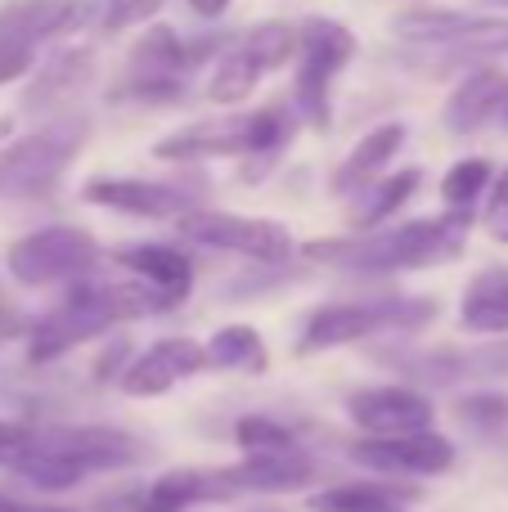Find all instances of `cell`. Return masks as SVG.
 I'll return each mask as SVG.
<instances>
[{
    "instance_id": "cell-1",
    "label": "cell",
    "mask_w": 508,
    "mask_h": 512,
    "mask_svg": "<svg viewBox=\"0 0 508 512\" xmlns=\"http://www.w3.org/2000/svg\"><path fill=\"white\" fill-rule=\"evenodd\" d=\"M180 297L171 292L153 288V283L135 279V283H90V279H77L72 292L50 310V315L36 324L32 333V360H54V355L72 351V346L90 342V337L108 333L113 324H126V319H140V315H153V310H167L176 306Z\"/></svg>"
},
{
    "instance_id": "cell-2",
    "label": "cell",
    "mask_w": 508,
    "mask_h": 512,
    "mask_svg": "<svg viewBox=\"0 0 508 512\" xmlns=\"http://www.w3.org/2000/svg\"><path fill=\"white\" fill-rule=\"evenodd\" d=\"M468 216L446 212L432 221H405L396 230H369L356 239H329L311 243L306 256L311 261H333L347 270H423V265H441L464 248Z\"/></svg>"
},
{
    "instance_id": "cell-3",
    "label": "cell",
    "mask_w": 508,
    "mask_h": 512,
    "mask_svg": "<svg viewBox=\"0 0 508 512\" xmlns=\"http://www.w3.org/2000/svg\"><path fill=\"white\" fill-rule=\"evenodd\" d=\"M297 108L293 99L252 108V113H225L207 117V122H189L171 131L167 140L153 144V158L162 162H207V158H275L297 131Z\"/></svg>"
},
{
    "instance_id": "cell-4",
    "label": "cell",
    "mask_w": 508,
    "mask_h": 512,
    "mask_svg": "<svg viewBox=\"0 0 508 512\" xmlns=\"http://www.w3.org/2000/svg\"><path fill=\"white\" fill-rule=\"evenodd\" d=\"M90 135V122L81 113L54 117V122L36 126L32 135L5 144L0 149V198H14V203H27V198H50L59 189L68 162L81 153Z\"/></svg>"
},
{
    "instance_id": "cell-5",
    "label": "cell",
    "mask_w": 508,
    "mask_h": 512,
    "mask_svg": "<svg viewBox=\"0 0 508 512\" xmlns=\"http://www.w3.org/2000/svg\"><path fill=\"white\" fill-rule=\"evenodd\" d=\"M297 45H302V27H293V23L270 18V23L248 27L243 36H234L230 50H221V59H216V68H212V81H207V99H212V104H230V108L252 99V90H257L270 72L288 68V63L297 59Z\"/></svg>"
},
{
    "instance_id": "cell-6",
    "label": "cell",
    "mask_w": 508,
    "mask_h": 512,
    "mask_svg": "<svg viewBox=\"0 0 508 512\" xmlns=\"http://www.w3.org/2000/svg\"><path fill=\"white\" fill-rule=\"evenodd\" d=\"M356 54V36L338 23V18H306L302 45H297V68H293V108L306 126L324 131L329 126L333 86H338L342 68Z\"/></svg>"
},
{
    "instance_id": "cell-7",
    "label": "cell",
    "mask_w": 508,
    "mask_h": 512,
    "mask_svg": "<svg viewBox=\"0 0 508 512\" xmlns=\"http://www.w3.org/2000/svg\"><path fill=\"white\" fill-rule=\"evenodd\" d=\"M392 36L410 45H432L450 54H508V14L495 9H405L392 18Z\"/></svg>"
},
{
    "instance_id": "cell-8",
    "label": "cell",
    "mask_w": 508,
    "mask_h": 512,
    "mask_svg": "<svg viewBox=\"0 0 508 512\" xmlns=\"http://www.w3.org/2000/svg\"><path fill=\"white\" fill-rule=\"evenodd\" d=\"M437 306L423 297H392V301H338V306H320L302 328L297 355L315 351H338L360 337H374L378 328H419Z\"/></svg>"
},
{
    "instance_id": "cell-9",
    "label": "cell",
    "mask_w": 508,
    "mask_h": 512,
    "mask_svg": "<svg viewBox=\"0 0 508 512\" xmlns=\"http://www.w3.org/2000/svg\"><path fill=\"white\" fill-rule=\"evenodd\" d=\"M104 248L95 243L90 230H77V225H45V230L27 234L9 248L5 265L18 283L27 288H45V283H63V279H86L99 265Z\"/></svg>"
},
{
    "instance_id": "cell-10",
    "label": "cell",
    "mask_w": 508,
    "mask_h": 512,
    "mask_svg": "<svg viewBox=\"0 0 508 512\" xmlns=\"http://www.w3.org/2000/svg\"><path fill=\"white\" fill-rule=\"evenodd\" d=\"M176 230L185 234L189 243H203V248L234 252V256H252V261H261V265H279L297 252L293 234L279 221H266V216H234V212L189 207L176 221Z\"/></svg>"
},
{
    "instance_id": "cell-11",
    "label": "cell",
    "mask_w": 508,
    "mask_h": 512,
    "mask_svg": "<svg viewBox=\"0 0 508 512\" xmlns=\"http://www.w3.org/2000/svg\"><path fill=\"white\" fill-rule=\"evenodd\" d=\"M95 0H9L0 9V50H36L41 41L77 32L90 23Z\"/></svg>"
},
{
    "instance_id": "cell-12",
    "label": "cell",
    "mask_w": 508,
    "mask_h": 512,
    "mask_svg": "<svg viewBox=\"0 0 508 512\" xmlns=\"http://www.w3.org/2000/svg\"><path fill=\"white\" fill-rule=\"evenodd\" d=\"M351 459L360 468L396 472V477H437L455 463V445L441 432H410V436H365L351 445Z\"/></svg>"
},
{
    "instance_id": "cell-13",
    "label": "cell",
    "mask_w": 508,
    "mask_h": 512,
    "mask_svg": "<svg viewBox=\"0 0 508 512\" xmlns=\"http://www.w3.org/2000/svg\"><path fill=\"white\" fill-rule=\"evenodd\" d=\"M81 198L95 207H108V212L144 216V221H180L189 212V194L180 185L140 176H95L81 185Z\"/></svg>"
},
{
    "instance_id": "cell-14",
    "label": "cell",
    "mask_w": 508,
    "mask_h": 512,
    "mask_svg": "<svg viewBox=\"0 0 508 512\" xmlns=\"http://www.w3.org/2000/svg\"><path fill=\"white\" fill-rule=\"evenodd\" d=\"M347 414L365 436H410L432 427V400L410 387H369L347 400Z\"/></svg>"
},
{
    "instance_id": "cell-15",
    "label": "cell",
    "mask_w": 508,
    "mask_h": 512,
    "mask_svg": "<svg viewBox=\"0 0 508 512\" xmlns=\"http://www.w3.org/2000/svg\"><path fill=\"white\" fill-rule=\"evenodd\" d=\"M207 364V351L194 342V337H162V342H153L149 351L140 355V360H131L122 369V391L135 400H149V396H162V391H171L180 378H194V373H203Z\"/></svg>"
},
{
    "instance_id": "cell-16",
    "label": "cell",
    "mask_w": 508,
    "mask_h": 512,
    "mask_svg": "<svg viewBox=\"0 0 508 512\" xmlns=\"http://www.w3.org/2000/svg\"><path fill=\"white\" fill-rule=\"evenodd\" d=\"M90 81H95V45H59V50L36 68L32 86H27V95H23V108L27 113L63 108L86 95Z\"/></svg>"
},
{
    "instance_id": "cell-17",
    "label": "cell",
    "mask_w": 508,
    "mask_h": 512,
    "mask_svg": "<svg viewBox=\"0 0 508 512\" xmlns=\"http://www.w3.org/2000/svg\"><path fill=\"white\" fill-rule=\"evenodd\" d=\"M239 481L230 472H198V468H180V472H162L149 490L135 495V512H185L194 504H212V499H234Z\"/></svg>"
},
{
    "instance_id": "cell-18",
    "label": "cell",
    "mask_w": 508,
    "mask_h": 512,
    "mask_svg": "<svg viewBox=\"0 0 508 512\" xmlns=\"http://www.w3.org/2000/svg\"><path fill=\"white\" fill-rule=\"evenodd\" d=\"M405 140H410V126L405 122H383L374 126V131L365 135V140L356 144V149L347 153V158L338 162V171H333L329 189L338 198H356L360 189H369L378 176H387V162L396 158V153L405 149Z\"/></svg>"
},
{
    "instance_id": "cell-19",
    "label": "cell",
    "mask_w": 508,
    "mask_h": 512,
    "mask_svg": "<svg viewBox=\"0 0 508 512\" xmlns=\"http://www.w3.org/2000/svg\"><path fill=\"white\" fill-rule=\"evenodd\" d=\"M508 95V72L504 68H473L446 99V126L455 135H473L486 122H500V108Z\"/></svg>"
},
{
    "instance_id": "cell-20",
    "label": "cell",
    "mask_w": 508,
    "mask_h": 512,
    "mask_svg": "<svg viewBox=\"0 0 508 512\" xmlns=\"http://www.w3.org/2000/svg\"><path fill=\"white\" fill-rule=\"evenodd\" d=\"M230 477L239 481V490H261V495H288V490H306L320 468L306 459L302 450L288 454H248L239 468H230Z\"/></svg>"
},
{
    "instance_id": "cell-21",
    "label": "cell",
    "mask_w": 508,
    "mask_h": 512,
    "mask_svg": "<svg viewBox=\"0 0 508 512\" xmlns=\"http://www.w3.org/2000/svg\"><path fill=\"white\" fill-rule=\"evenodd\" d=\"M50 441L59 445V450H68L86 472L131 468V463L144 454L140 445H135V436L117 432V427H63V432H50Z\"/></svg>"
},
{
    "instance_id": "cell-22",
    "label": "cell",
    "mask_w": 508,
    "mask_h": 512,
    "mask_svg": "<svg viewBox=\"0 0 508 512\" xmlns=\"http://www.w3.org/2000/svg\"><path fill=\"white\" fill-rule=\"evenodd\" d=\"M419 185H423V171L419 167H401L396 176H378L374 185L356 194V203H351V212H347V225L356 234L383 230V225L392 221V216L401 212L414 194H419Z\"/></svg>"
},
{
    "instance_id": "cell-23",
    "label": "cell",
    "mask_w": 508,
    "mask_h": 512,
    "mask_svg": "<svg viewBox=\"0 0 508 512\" xmlns=\"http://www.w3.org/2000/svg\"><path fill=\"white\" fill-rule=\"evenodd\" d=\"M126 68H131V77H185L194 68V54L176 27L149 23L126 54Z\"/></svg>"
},
{
    "instance_id": "cell-24",
    "label": "cell",
    "mask_w": 508,
    "mask_h": 512,
    "mask_svg": "<svg viewBox=\"0 0 508 512\" xmlns=\"http://www.w3.org/2000/svg\"><path fill=\"white\" fill-rule=\"evenodd\" d=\"M135 279L153 283V288L171 292V297H185L189 292V279H194V265L180 248L171 243H131V248H117L113 252Z\"/></svg>"
},
{
    "instance_id": "cell-25",
    "label": "cell",
    "mask_w": 508,
    "mask_h": 512,
    "mask_svg": "<svg viewBox=\"0 0 508 512\" xmlns=\"http://www.w3.org/2000/svg\"><path fill=\"white\" fill-rule=\"evenodd\" d=\"M459 324L473 333H508V270H482L464 292Z\"/></svg>"
},
{
    "instance_id": "cell-26",
    "label": "cell",
    "mask_w": 508,
    "mask_h": 512,
    "mask_svg": "<svg viewBox=\"0 0 508 512\" xmlns=\"http://www.w3.org/2000/svg\"><path fill=\"white\" fill-rule=\"evenodd\" d=\"M203 351H207V364H216V369H225V373H252V378H257V373L270 369V351L252 324L216 328Z\"/></svg>"
},
{
    "instance_id": "cell-27",
    "label": "cell",
    "mask_w": 508,
    "mask_h": 512,
    "mask_svg": "<svg viewBox=\"0 0 508 512\" xmlns=\"http://www.w3.org/2000/svg\"><path fill=\"white\" fill-rule=\"evenodd\" d=\"M14 472L36 490H72L81 477H86V468H81L68 450H59L50 436H36V445L18 459Z\"/></svg>"
},
{
    "instance_id": "cell-28",
    "label": "cell",
    "mask_w": 508,
    "mask_h": 512,
    "mask_svg": "<svg viewBox=\"0 0 508 512\" xmlns=\"http://www.w3.org/2000/svg\"><path fill=\"white\" fill-rule=\"evenodd\" d=\"M491 180H495V167L486 158H459L455 167L441 176V203H446V212L473 216L477 198L491 194Z\"/></svg>"
},
{
    "instance_id": "cell-29",
    "label": "cell",
    "mask_w": 508,
    "mask_h": 512,
    "mask_svg": "<svg viewBox=\"0 0 508 512\" xmlns=\"http://www.w3.org/2000/svg\"><path fill=\"white\" fill-rule=\"evenodd\" d=\"M410 490H387V486H333L311 495V512H405L401 504Z\"/></svg>"
},
{
    "instance_id": "cell-30",
    "label": "cell",
    "mask_w": 508,
    "mask_h": 512,
    "mask_svg": "<svg viewBox=\"0 0 508 512\" xmlns=\"http://www.w3.org/2000/svg\"><path fill=\"white\" fill-rule=\"evenodd\" d=\"M162 9H167V0H95L90 23H95L99 36H122V32H131V27L158 23Z\"/></svg>"
},
{
    "instance_id": "cell-31",
    "label": "cell",
    "mask_w": 508,
    "mask_h": 512,
    "mask_svg": "<svg viewBox=\"0 0 508 512\" xmlns=\"http://www.w3.org/2000/svg\"><path fill=\"white\" fill-rule=\"evenodd\" d=\"M234 441H239L248 454H288V450H297L293 432L279 427L275 418H243V423L234 427Z\"/></svg>"
},
{
    "instance_id": "cell-32",
    "label": "cell",
    "mask_w": 508,
    "mask_h": 512,
    "mask_svg": "<svg viewBox=\"0 0 508 512\" xmlns=\"http://www.w3.org/2000/svg\"><path fill=\"white\" fill-rule=\"evenodd\" d=\"M459 418H464L468 427H482V432H491V427H504L508 423V400L504 396H468L459 400Z\"/></svg>"
},
{
    "instance_id": "cell-33",
    "label": "cell",
    "mask_w": 508,
    "mask_h": 512,
    "mask_svg": "<svg viewBox=\"0 0 508 512\" xmlns=\"http://www.w3.org/2000/svg\"><path fill=\"white\" fill-rule=\"evenodd\" d=\"M482 225L495 243H508V167L491 180V194H486V212H482Z\"/></svg>"
},
{
    "instance_id": "cell-34",
    "label": "cell",
    "mask_w": 508,
    "mask_h": 512,
    "mask_svg": "<svg viewBox=\"0 0 508 512\" xmlns=\"http://www.w3.org/2000/svg\"><path fill=\"white\" fill-rule=\"evenodd\" d=\"M32 445H36V432H32V427L5 423V418H0V468H18V459H23Z\"/></svg>"
},
{
    "instance_id": "cell-35",
    "label": "cell",
    "mask_w": 508,
    "mask_h": 512,
    "mask_svg": "<svg viewBox=\"0 0 508 512\" xmlns=\"http://www.w3.org/2000/svg\"><path fill=\"white\" fill-rule=\"evenodd\" d=\"M468 360H473L477 369H486V373H508V337H495V342L477 346Z\"/></svg>"
},
{
    "instance_id": "cell-36",
    "label": "cell",
    "mask_w": 508,
    "mask_h": 512,
    "mask_svg": "<svg viewBox=\"0 0 508 512\" xmlns=\"http://www.w3.org/2000/svg\"><path fill=\"white\" fill-rule=\"evenodd\" d=\"M36 63V50H0V86H9V81L27 77Z\"/></svg>"
},
{
    "instance_id": "cell-37",
    "label": "cell",
    "mask_w": 508,
    "mask_h": 512,
    "mask_svg": "<svg viewBox=\"0 0 508 512\" xmlns=\"http://www.w3.org/2000/svg\"><path fill=\"white\" fill-rule=\"evenodd\" d=\"M230 5H234V0H189V9H194L198 18H221Z\"/></svg>"
},
{
    "instance_id": "cell-38",
    "label": "cell",
    "mask_w": 508,
    "mask_h": 512,
    "mask_svg": "<svg viewBox=\"0 0 508 512\" xmlns=\"http://www.w3.org/2000/svg\"><path fill=\"white\" fill-rule=\"evenodd\" d=\"M18 333H23V319L0 310V342H9V337H18Z\"/></svg>"
},
{
    "instance_id": "cell-39",
    "label": "cell",
    "mask_w": 508,
    "mask_h": 512,
    "mask_svg": "<svg viewBox=\"0 0 508 512\" xmlns=\"http://www.w3.org/2000/svg\"><path fill=\"white\" fill-rule=\"evenodd\" d=\"M0 512H63V508H32V504H14V499H0Z\"/></svg>"
},
{
    "instance_id": "cell-40",
    "label": "cell",
    "mask_w": 508,
    "mask_h": 512,
    "mask_svg": "<svg viewBox=\"0 0 508 512\" xmlns=\"http://www.w3.org/2000/svg\"><path fill=\"white\" fill-rule=\"evenodd\" d=\"M482 9H495V14H508V0H477Z\"/></svg>"
},
{
    "instance_id": "cell-41",
    "label": "cell",
    "mask_w": 508,
    "mask_h": 512,
    "mask_svg": "<svg viewBox=\"0 0 508 512\" xmlns=\"http://www.w3.org/2000/svg\"><path fill=\"white\" fill-rule=\"evenodd\" d=\"M500 122H504V131H508V95H504V108H500Z\"/></svg>"
}]
</instances>
